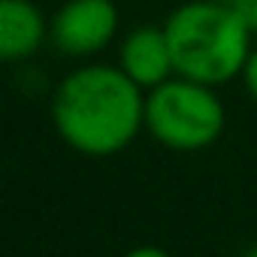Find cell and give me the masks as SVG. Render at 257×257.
I'll list each match as a JSON object with an SVG mask.
<instances>
[{"mask_svg": "<svg viewBox=\"0 0 257 257\" xmlns=\"http://www.w3.org/2000/svg\"><path fill=\"white\" fill-rule=\"evenodd\" d=\"M52 124L85 158L124 152L146 127V91L118 64H82L52 94Z\"/></svg>", "mask_w": 257, "mask_h": 257, "instance_id": "6da1fadb", "label": "cell"}, {"mask_svg": "<svg viewBox=\"0 0 257 257\" xmlns=\"http://www.w3.org/2000/svg\"><path fill=\"white\" fill-rule=\"evenodd\" d=\"M179 76L212 88L242 76L254 49V31L239 7L224 0H188L164 22Z\"/></svg>", "mask_w": 257, "mask_h": 257, "instance_id": "7a4b0ae2", "label": "cell"}, {"mask_svg": "<svg viewBox=\"0 0 257 257\" xmlns=\"http://www.w3.org/2000/svg\"><path fill=\"white\" fill-rule=\"evenodd\" d=\"M227 127V109L218 91L188 76H170L146 91V131L173 152H203Z\"/></svg>", "mask_w": 257, "mask_h": 257, "instance_id": "3957f363", "label": "cell"}, {"mask_svg": "<svg viewBox=\"0 0 257 257\" xmlns=\"http://www.w3.org/2000/svg\"><path fill=\"white\" fill-rule=\"evenodd\" d=\"M118 34V7L112 0H67L52 16L49 40L67 58H91Z\"/></svg>", "mask_w": 257, "mask_h": 257, "instance_id": "277c9868", "label": "cell"}, {"mask_svg": "<svg viewBox=\"0 0 257 257\" xmlns=\"http://www.w3.org/2000/svg\"><path fill=\"white\" fill-rule=\"evenodd\" d=\"M118 67L131 76L143 91H152L155 85L167 82L170 76H176V64H173V49L167 40L164 25H143L127 31L118 49Z\"/></svg>", "mask_w": 257, "mask_h": 257, "instance_id": "5b68a950", "label": "cell"}, {"mask_svg": "<svg viewBox=\"0 0 257 257\" xmlns=\"http://www.w3.org/2000/svg\"><path fill=\"white\" fill-rule=\"evenodd\" d=\"M52 22L31 0H0V55L7 64L34 58L49 40Z\"/></svg>", "mask_w": 257, "mask_h": 257, "instance_id": "8992f818", "label": "cell"}, {"mask_svg": "<svg viewBox=\"0 0 257 257\" xmlns=\"http://www.w3.org/2000/svg\"><path fill=\"white\" fill-rule=\"evenodd\" d=\"M242 82H245V91L257 100V46H254L251 55H248V64H245V70H242Z\"/></svg>", "mask_w": 257, "mask_h": 257, "instance_id": "52a82bcc", "label": "cell"}, {"mask_svg": "<svg viewBox=\"0 0 257 257\" xmlns=\"http://www.w3.org/2000/svg\"><path fill=\"white\" fill-rule=\"evenodd\" d=\"M239 10H242L248 28L254 31V37H257V0H245V4H239Z\"/></svg>", "mask_w": 257, "mask_h": 257, "instance_id": "ba28073f", "label": "cell"}, {"mask_svg": "<svg viewBox=\"0 0 257 257\" xmlns=\"http://www.w3.org/2000/svg\"><path fill=\"white\" fill-rule=\"evenodd\" d=\"M143 254H155V257H164L167 251H164V248H137V251H131V257H143Z\"/></svg>", "mask_w": 257, "mask_h": 257, "instance_id": "9c48e42d", "label": "cell"}, {"mask_svg": "<svg viewBox=\"0 0 257 257\" xmlns=\"http://www.w3.org/2000/svg\"><path fill=\"white\" fill-rule=\"evenodd\" d=\"M224 4H233V7H239V4H245V0H224Z\"/></svg>", "mask_w": 257, "mask_h": 257, "instance_id": "30bf717a", "label": "cell"}]
</instances>
